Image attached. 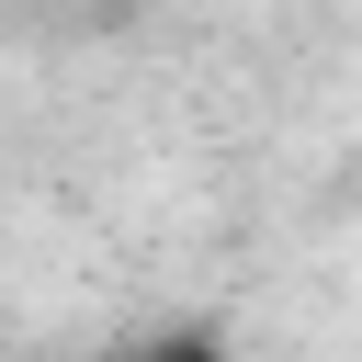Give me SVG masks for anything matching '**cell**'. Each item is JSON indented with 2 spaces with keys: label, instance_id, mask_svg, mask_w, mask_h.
Here are the masks:
<instances>
[{
  "label": "cell",
  "instance_id": "1",
  "mask_svg": "<svg viewBox=\"0 0 362 362\" xmlns=\"http://www.w3.org/2000/svg\"><path fill=\"white\" fill-rule=\"evenodd\" d=\"M113 362H226V351H215V339H181V328H170V339H136V351H113Z\"/></svg>",
  "mask_w": 362,
  "mask_h": 362
}]
</instances>
